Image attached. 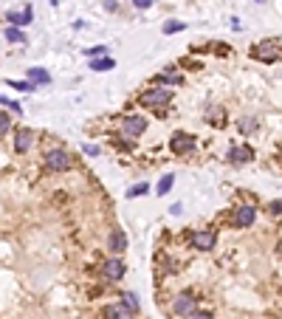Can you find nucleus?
<instances>
[{
  "label": "nucleus",
  "mask_w": 282,
  "mask_h": 319,
  "mask_svg": "<svg viewBox=\"0 0 282 319\" xmlns=\"http://www.w3.org/2000/svg\"><path fill=\"white\" fill-rule=\"evenodd\" d=\"M251 57L260 62H277L280 60V40H265V43L254 45Z\"/></svg>",
  "instance_id": "4"
},
{
  "label": "nucleus",
  "mask_w": 282,
  "mask_h": 319,
  "mask_svg": "<svg viewBox=\"0 0 282 319\" xmlns=\"http://www.w3.org/2000/svg\"><path fill=\"white\" fill-rule=\"evenodd\" d=\"M172 184H175V175L167 173V175H164V178L158 181V195H167V192L172 190Z\"/></svg>",
  "instance_id": "19"
},
{
  "label": "nucleus",
  "mask_w": 282,
  "mask_h": 319,
  "mask_svg": "<svg viewBox=\"0 0 282 319\" xmlns=\"http://www.w3.org/2000/svg\"><path fill=\"white\" fill-rule=\"evenodd\" d=\"M144 130H147V119H144V116H139V113L124 116V121H122V136L124 138H139Z\"/></svg>",
  "instance_id": "5"
},
{
  "label": "nucleus",
  "mask_w": 282,
  "mask_h": 319,
  "mask_svg": "<svg viewBox=\"0 0 282 319\" xmlns=\"http://www.w3.org/2000/svg\"><path fill=\"white\" fill-rule=\"evenodd\" d=\"M113 65H116V62L110 60V57H99V60L90 62V71H110Z\"/></svg>",
  "instance_id": "17"
},
{
  "label": "nucleus",
  "mask_w": 282,
  "mask_h": 319,
  "mask_svg": "<svg viewBox=\"0 0 282 319\" xmlns=\"http://www.w3.org/2000/svg\"><path fill=\"white\" fill-rule=\"evenodd\" d=\"M181 212H184V207H181V204H175V207H169V215H181Z\"/></svg>",
  "instance_id": "31"
},
{
  "label": "nucleus",
  "mask_w": 282,
  "mask_h": 319,
  "mask_svg": "<svg viewBox=\"0 0 282 319\" xmlns=\"http://www.w3.org/2000/svg\"><path fill=\"white\" fill-rule=\"evenodd\" d=\"M102 317H105V319H133L136 314H133L127 305H122V302H119V305H107V308L102 311Z\"/></svg>",
  "instance_id": "12"
},
{
  "label": "nucleus",
  "mask_w": 282,
  "mask_h": 319,
  "mask_svg": "<svg viewBox=\"0 0 282 319\" xmlns=\"http://www.w3.org/2000/svg\"><path fill=\"white\" fill-rule=\"evenodd\" d=\"M9 85L14 88V91H34V85H31V82H17V79H11Z\"/></svg>",
  "instance_id": "25"
},
{
  "label": "nucleus",
  "mask_w": 282,
  "mask_h": 319,
  "mask_svg": "<svg viewBox=\"0 0 282 319\" xmlns=\"http://www.w3.org/2000/svg\"><path fill=\"white\" fill-rule=\"evenodd\" d=\"M105 9L107 11H116V0H105Z\"/></svg>",
  "instance_id": "32"
},
{
  "label": "nucleus",
  "mask_w": 282,
  "mask_h": 319,
  "mask_svg": "<svg viewBox=\"0 0 282 319\" xmlns=\"http://www.w3.org/2000/svg\"><path fill=\"white\" fill-rule=\"evenodd\" d=\"M107 246H110V251L122 254V251L127 249V234H124L122 229H113V232H110V237H107Z\"/></svg>",
  "instance_id": "13"
},
{
  "label": "nucleus",
  "mask_w": 282,
  "mask_h": 319,
  "mask_svg": "<svg viewBox=\"0 0 282 319\" xmlns=\"http://www.w3.org/2000/svg\"><path fill=\"white\" fill-rule=\"evenodd\" d=\"M43 161H45V170H48V173H68V170H70V155H68V150H60V147L48 150Z\"/></svg>",
  "instance_id": "1"
},
{
  "label": "nucleus",
  "mask_w": 282,
  "mask_h": 319,
  "mask_svg": "<svg viewBox=\"0 0 282 319\" xmlns=\"http://www.w3.org/2000/svg\"><path fill=\"white\" fill-rule=\"evenodd\" d=\"M195 311H198V300H195L192 291H181L172 300V314L175 317H192Z\"/></svg>",
  "instance_id": "3"
},
{
  "label": "nucleus",
  "mask_w": 282,
  "mask_h": 319,
  "mask_svg": "<svg viewBox=\"0 0 282 319\" xmlns=\"http://www.w3.org/2000/svg\"><path fill=\"white\" fill-rule=\"evenodd\" d=\"M254 217H257V209L251 204H243V207L234 209V226L237 229H248V226L254 223Z\"/></svg>",
  "instance_id": "8"
},
{
  "label": "nucleus",
  "mask_w": 282,
  "mask_h": 319,
  "mask_svg": "<svg viewBox=\"0 0 282 319\" xmlns=\"http://www.w3.org/2000/svg\"><path fill=\"white\" fill-rule=\"evenodd\" d=\"M133 6H136V9H150L152 0H133Z\"/></svg>",
  "instance_id": "28"
},
{
  "label": "nucleus",
  "mask_w": 282,
  "mask_h": 319,
  "mask_svg": "<svg viewBox=\"0 0 282 319\" xmlns=\"http://www.w3.org/2000/svg\"><path fill=\"white\" fill-rule=\"evenodd\" d=\"M85 54H88V57H107V45H96V48H85Z\"/></svg>",
  "instance_id": "24"
},
{
  "label": "nucleus",
  "mask_w": 282,
  "mask_h": 319,
  "mask_svg": "<svg viewBox=\"0 0 282 319\" xmlns=\"http://www.w3.org/2000/svg\"><path fill=\"white\" fill-rule=\"evenodd\" d=\"M82 150H85V155H99V147H93V144H85Z\"/></svg>",
  "instance_id": "29"
},
{
  "label": "nucleus",
  "mask_w": 282,
  "mask_h": 319,
  "mask_svg": "<svg viewBox=\"0 0 282 319\" xmlns=\"http://www.w3.org/2000/svg\"><path fill=\"white\" fill-rule=\"evenodd\" d=\"M169 99H172V94H169L167 88H161V85L158 88H150V91H144V94L139 96V102L144 105V107H155V110L164 107Z\"/></svg>",
  "instance_id": "2"
},
{
  "label": "nucleus",
  "mask_w": 282,
  "mask_h": 319,
  "mask_svg": "<svg viewBox=\"0 0 282 319\" xmlns=\"http://www.w3.org/2000/svg\"><path fill=\"white\" fill-rule=\"evenodd\" d=\"M9 127H11V116L6 110H0V138L9 133Z\"/></svg>",
  "instance_id": "22"
},
{
  "label": "nucleus",
  "mask_w": 282,
  "mask_h": 319,
  "mask_svg": "<svg viewBox=\"0 0 282 319\" xmlns=\"http://www.w3.org/2000/svg\"><path fill=\"white\" fill-rule=\"evenodd\" d=\"M28 79H31V85H48L51 82V74L45 68H28Z\"/></svg>",
  "instance_id": "15"
},
{
  "label": "nucleus",
  "mask_w": 282,
  "mask_h": 319,
  "mask_svg": "<svg viewBox=\"0 0 282 319\" xmlns=\"http://www.w3.org/2000/svg\"><path fill=\"white\" fill-rule=\"evenodd\" d=\"M0 105H6V107H11L14 113H20V105H17V102H11V99H6V96H0Z\"/></svg>",
  "instance_id": "27"
},
{
  "label": "nucleus",
  "mask_w": 282,
  "mask_h": 319,
  "mask_svg": "<svg viewBox=\"0 0 282 319\" xmlns=\"http://www.w3.org/2000/svg\"><path fill=\"white\" fill-rule=\"evenodd\" d=\"M3 37H6L9 43H26V34H23L20 28H6V31H3Z\"/></svg>",
  "instance_id": "20"
},
{
  "label": "nucleus",
  "mask_w": 282,
  "mask_h": 319,
  "mask_svg": "<svg viewBox=\"0 0 282 319\" xmlns=\"http://www.w3.org/2000/svg\"><path fill=\"white\" fill-rule=\"evenodd\" d=\"M214 243H217L214 229H203V232H195L192 234V246L198 251H212V249H214Z\"/></svg>",
  "instance_id": "7"
},
{
  "label": "nucleus",
  "mask_w": 282,
  "mask_h": 319,
  "mask_svg": "<svg viewBox=\"0 0 282 319\" xmlns=\"http://www.w3.org/2000/svg\"><path fill=\"white\" fill-rule=\"evenodd\" d=\"M251 158H254V150H251L248 144H234L229 150V161H231V164H246V161H251Z\"/></svg>",
  "instance_id": "10"
},
{
  "label": "nucleus",
  "mask_w": 282,
  "mask_h": 319,
  "mask_svg": "<svg viewBox=\"0 0 282 319\" xmlns=\"http://www.w3.org/2000/svg\"><path fill=\"white\" fill-rule=\"evenodd\" d=\"M6 17H9L11 26H28V23H31V17H34V9H31V6H26V11H9Z\"/></svg>",
  "instance_id": "14"
},
{
  "label": "nucleus",
  "mask_w": 282,
  "mask_h": 319,
  "mask_svg": "<svg viewBox=\"0 0 282 319\" xmlns=\"http://www.w3.org/2000/svg\"><path fill=\"white\" fill-rule=\"evenodd\" d=\"M122 305H127V308H130L133 314H136V311H139V305H141V302H139V297H136V294H133V291H124V294H122Z\"/></svg>",
  "instance_id": "18"
},
{
  "label": "nucleus",
  "mask_w": 282,
  "mask_h": 319,
  "mask_svg": "<svg viewBox=\"0 0 282 319\" xmlns=\"http://www.w3.org/2000/svg\"><path fill=\"white\" fill-rule=\"evenodd\" d=\"M147 192H150V187H147V184H136V187H130V190H127V198H136V195H147Z\"/></svg>",
  "instance_id": "23"
},
{
  "label": "nucleus",
  "mask_w": 282,
  "mask_h": 319,
  "mask_svg": "<svg viewBox=\"0 0 282 319\" xmlns=\"http://www.w3.org/2000/svg\"><path fill=\"white\" fill-rule=\"evenodd\" d=\"M31 144H34V130H28V127L17 130V138H14V150H17V153H28V150H31Z\"/></svg>",
  "instance_id": "11"
},
{
  "label": "nucleus",
  "mask_w": 282,
  "mask_h": 319,
  "mask_svg": "<svg viewBox=\"0 0 282 319\" xmlns=\"http://www.w3.org/2000/svg\"><path fill=\"white\" fill-rule=\"evenodd\" d=\"M254 127H257V124L251 119H243V121H240V130H243V133H251Z\"/></svg>",
  "instance_id": "26"
},
{
  "label": "nucleus",
  "mask_w": 282,
  "mask_h": 319,
  "mask_svg": "<svg viewBox=\"0 0 282 319\" xmlns=\"http://www.w3.org/2000/svg\"><path fill=\"white\" fill-rule=\"evenodd\" d=\"M158 82H161V88L164 85H181V74H175V68H167L158 77Z\"/></svg>",
  "instance_id": "16"
},
{
  "label": "nucleus",
  "mask_w": 282,
  "mask_h": 319,
  "mask_svg": "<svg viewBox=\"0 0 282 319\" xmlns=\"http://www.w3.org/2000/svg\"><path fill=\"white\" fill-rule=\"evenodd\" d=\"M124 271H127V268H124V263H122L119 257H110L105 266H102V274H105V280H113V283H119V280H122Z\"/></svg>",
  "instance_id": "9"
},
{
  "label": "nucleus",
  "mask_w": 282,
  "mask_h": 319,
  "mask_svg": "<svg viewBox=\"0 0 282 319\" xmlns=\"http://www.w3.org/2000/svg\"><path fill=\"white\" fill-rule=\"evenodd\" d=\"M184 23H181V20H167V23H164V34H178V31H184Z\"/></svg>",
  "instance_id": "21"
},
{
  "label": "nucleus",
  "mask_w": 282,
  "mask_h": 319,
  "mask_svg": "<svg viewBox=\"0 0 282 319\" xmlns=\"http://www.w3.org/2000/svg\"><path fill=\"white\" fill-rule=\"evenodd\" d=\"M192 319H214V317H212V314H203V311H195Z\"/></svg>",
  "instance_id": "30"
},
{
  "label": "nucleus",
  "mask_w": 282,
  "mask_h": 319,
  "mask_svg": "<svg viewBox=\"0 0 282 319\" xmlns=\"http://www.w3.org/2000/svg\"><path fill=\"white\" fill-rule=\"evenodd\" d=\"M169 147H172L175 155H192L195 153V138L189 136V133H172Z\"/></svg>",
  "instance_id": "6"
}]
</instances>
